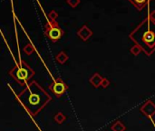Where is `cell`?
Listing matches in <instances>:
<instances>
[{"mask_svg": "<svg viewBox=\"0 0 155 131\" xmlns=\"http://www.w3.org/2000/svg\"><path fill=\"white\" fill-rule=\"evenodd\" d=\"M18 99L34 117L52 100L51 97L35 81L27 85L25 89L18 95Z\"/></svg>", "mask_w": 155, "mask_h": 131, "instance_id": "obj_1", "label": "cell"}, {"mask_svg": "<svg viewBox=\"0 0 155 131\" xmlns=\"http://www.w3.org/2000/svg\"><path fill=\"white\" fill-rule=\"evenodd\" d=\"M129 36L147 56H151L155 52V22L148 16L141 22Z\"/></svg>", "mask_w": 155, "mask_h": 131, "instance_id": "obj_2", "label": "cell"}, {"mask_svg": "<svg viewBox=\"0 0 155 131\" xmlns=\"http://www.w3.org/2000/svg\"><path fill=\"white\" fill-rule=\"evenodd\" d=\"M9 75L20 85L25 86L35 75L34 70L23 60L9 71Z\"/></svg>", "mask_w": 155, "mask_h": 131, "instance_id": "obj_3", "label": "cell"}, {"mask_svg": "<svg viewBox=\"0 0 155 131\" xmlns=\"http://www.w3.org/2000/svg\"><path fill=\"white\" fill-rule=\"evenodd\" d=\"M45 35L52 42L55 43L63 36V30L59 27L56 20H49L45 26Z\"/></svg>", "mask_w": 155, "mask_h": 131, "instance_id": "obj_4", "label": "cell"}, {"mask_svg": "<svg viewBox=\"0 0 155 131\" xmlns=\"http://www.w3.org/2000/svg\"><path fill=\"white\" fill-rule=\"evenodd\" d=\"M49 89L53 92L54 95H55L57 98L62 97L65 91L68 89V86L61 78H56L49 86Z\"/></svg>", "mask_w": 155, "mask_h": 131, "instance_id": "obj_5", "label": "cell"}, {"mask_svg": "<svg viewBox=\"0 0 155 131\" xmlns=\"http://www.w3.org/2000/svg\"><path fill=\"white\" fill-rule=\"evenodd\" d=\"M77 35L83 40V41H86L88 38H89L92 35H93V32L92 30L88 28L86 25L83 26L78 31H77Z\"/></svg>", "mask_w": 155, "mask_h": 131, "instance_id": "obj_6", "label": "cell"}, {"mask_svg": "<svg viewBox=\"0 0 155 131\" xmlns=\"http://www.w3.org/2000/svg\"><path fill=\"white\" fill-rule=\"evenodd\" d=\"M128 1L134 5V7L138 9V10H142L149 2H151V0H128Z\"/></svg>", "mask_w": 155, "mask_h": 131, "instance_id": "obj_7", "label": "cell"}, {"mask_svg": "<svg viewBox=\"0 0 155 131\" xmlns=\"http://www.w3.org/2000/svg\"><path fill=\"white\" fill-rule=\"evenodd\" d=\"M103 77L99 75V74H94L91 78H90V82L94 86H99L102 84L103 81Z\"/></svg>", "mask_w": 155, "mask_h": 131, "instance_id": "obj_8", "label": "cell"}, {"mask_svg": "<svg viewBox=\"0 0 155 131\" xmlns=\"http://www.w3.org/2000/svg\"><path fill=\"white\" fill-rule=\"evenodd\" d=\"M56 59H57V61H58L60 64H63V63H65L66 61H67L68 57H67V55H66L64 52H60V53L56 56Z\"/></svg>", "mask_w": 155, "mask_h": 131, "instance_id": "obj_9", "label": "cell"}, {"mask_svg": "<svg viewBox=\"0 0 155 131\" xmlns=\"http://www.w3.org/2000/svg\"><path fill=\"white\" fill-rule=\"evenodd\" d=\"M81 2V0H66V3H67L71 7L75 8Z\"/></svg>", "mask_w": 155, "mask_h": 131, "instance_id": "obj_10", "label": "cell"}, {"mask_svg": "<svg viewBox=\"0 0 155 131\" xmlns=\"http://www.w3.org/2000/svg\"><path fill=\"white\" fill-rule=\"evenodd\" d=\"M24 51L27 55H31L34 52V48L30 44H27V45L24 48Z\"/></svg>", "mask_w": 155, "mask_h": 131, "instance_id": "obj_11", "label": "cell"}, {"mask_svg": "<svg viewBox=\"0 0 155 131\" xmlns=\"http://www.w3.org/2000/svg\"><path fill=\"white\" fill-rule=\"evenodd\" d=\"M141 51H142V49L137 45H134V47L131 48V53H132V54L135 55V56H137L138 54H140Z\"/></svg>", "mask_w": 155, "mask_h": 131, "instance_id": "obj_12", "label": "cell"}, {"mask_svg": "<svg viewBox=\"0 0 155 131\" xmlns=\"http://www.w3.org/2000/svg\"><path fill=\"white\" fill-rule=\"evenodd\" d=\"M57 16H58V14L55 10H52L48 14V17H49L50 20H56Z\"/></svg>", "mask_w": 155, "mask_h": 131, "instance_id": "obj_13", "label": "cell"}, {"mask_svg": "<svg viewBox=\"0 0 155 131\" xmlns=\"http://www.w3.org/2000/svg\"><path fill=\"white\" fill-rule=\"evenodd\" d=\"M148 17L151 20V21H154L155 22V10H152L149 13L148 15Z\"/></svg>", "mask_w": 155, "mask_h": 131, "instance_id": "obj_14", "label": "cell"}, {"mask_svg": "<svg viewBox=\"0 0 155 131\" xmlns=\"http://www.w3.org/2000/svg\"><path fill=\"white\" fill-rule=\"evenodd\" d=\"M110 84V82L107 80V79H105V78H103V81H102V84H101V86H103V87H106L108 85Z\"/></svg>", "mask_w": 155, "mask_h": 131, "instance_id": "obj_15", "label": "cell"}]
</instances>
